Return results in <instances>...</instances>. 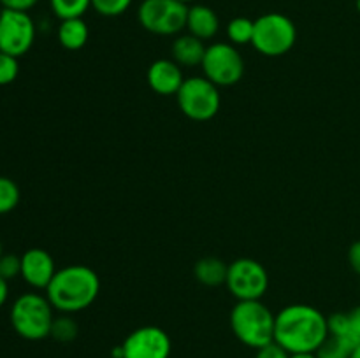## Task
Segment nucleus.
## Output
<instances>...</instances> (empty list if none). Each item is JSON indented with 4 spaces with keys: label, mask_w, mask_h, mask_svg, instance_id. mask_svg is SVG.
<instances>
[{
    "label": "nucleus",
    "mask_w": 360,
    "mask_h": 358,
    "mask_svg": "<svg viewBox=\"0 0 360 358\" xmlns=\"http://www.w3.org/2000/svg\"><path fill=\"white\" fill-rule=\"evenodd\" d=\"M35 42V23L28 13L2 11L0 16V51L21 58Z\"/></svg>",
    "instance_id": "9d476101"
},
{
    "label": "nucleus",
    "mask_w": 360,
    "mask_h": 358,
    "mask_svg": "<svg viewBox=\"0 0 360 358\" xmlns=\"http://www.w3.org/2000/svg\"><path fill=\"white\" fill-rule=\"evenodd\" d=\"M37 4H39V0H0V6H2V9L21 11V13H28V11L34 9Z\"/></svg>",
    "instance_id": "cd10ccee"
},
{
    "label": "nucleus",
    "mask_w": 360,
    "mask_h": 358,
    "mask_svg": "<svg viewBox=\"0 0 360 358\" xmlns=\"http://www.w3.org/2000/svg\"><path fill=\"white\" fill-rule=\"evenodd\" d=\"M255 358H290V353H288L287 350H283L280 344L271 343L267 344V346L257 350Z\"/></svg>",
    "instance_id": "bb28decb"
},
{
    "label": "nucleus",
    "mask_w": 360,
    "mask_h": 358,
    "mask_svg": "<svg viewBox=\"0 0 360 358\" xmlns=\"http://www.w3.org/2000/svg\"><path fill=\"white\" fill-rule=\"evenodd\" d=\"M348 262H350V267L354 269V272H357L360 276V241L354 242L348 249Z\"/></svg>",
    "instance_id": "c85d7f7f"
},
{
    "label": "nucleus",
    "mask_w": 360,
    "mask_h": 358,
    "mask_svg": "<svg viewBox=\"0 0 360 358\" xmlns=\"http://www.w3.org/2000/svg\"><path fill=\"white\" fill-rule=\"evenodd\" d=\"M253 32H255V20H250L246 16L232 18L227 25L229 42L234 46L252 44Z\"/></svg>",
    "instance_id": "a211bd4d"
},
{
    "label": "nucleus",
    "mask_w": 360,
    "mask_h": 358,
    "mask_svg": "<svg viewBox=\"0 0 360 358\" xmlns=\"http://www.w3.org/2000/svg\"><path fill=\"white\" fill-rule=\"evenodd\" d=\"M355 7H357V11L360 13V0H357V2H355Z\"/></svg>",
    "instance_id": "f704fd0d"
},
{
    "label": "nucleus",
    "mask_w": 360,
    "mask_h": 358,
    "mask_svg": "<svg viewBox=\"0 0 360 358\" xmlns=\"http://www.w3.org/2000/svg\"><path fill=\"white\" fill-rule=\"evenodd\" d=\"M55 274V260L46 249L32 248L21 255L20 277L34 290H46Z\"/></svg>",
    "instance_id": "f8f14e48"
},
{
    "label": "nucleus",
    "mask_w": 360,
    "mask_h": 358,
    "mask_svg": "<svg viewBox=\"0 0 360 358\" xmlns=\"http://www.w3.org/2000/svg\"><path fill=\"white\" fill-rule=\"evenodd\" d=\"M348 316H350L352 329H354L355 336H357V339L360 340V305H357L355 309H352V311L348 312Z\"/></svg>",
    "instance_id": "c756f323"
},
{
    "label": "nucleus",
    "mask_w": 360,
    "mask_h": 358,
    "mask_svg": "<svg viewBox=\"0 0 360 358\" xmlns=\"http://www.w3.org/2000/svg\"><path fill=\"white\" fill-rule=\"evenodd\" d=\"M227 270L229 265L224 260L217 258V256H204L193 267V276L204 286L217 288L225 284V281H227Z\"/></svg>",
    "instance_id": "f3484780"
},
{
    "label": "nucleus",
    "mask_w": 360,
    "mask_h": 358,
    "mask_svg": "<svg viewBox=\"0 0 360 358\" xmlns=\"http://www.w3.org/2000/svg\"><path fill=\"white\" fill-rule=\"evenodd\" d=\"M20 199V186L11 178L0 175V214H7L16 209Z\"/></svg>",
    "instance_id": "412c9836"
},
{
    "label": "nucleus",
    "mask_w": 360,
    "mask_h": 358,
    "mask_svg": "<svg viewBox=\"0 0 360 358\" xmlns=\"http://www.w3.org/2000/svg\"><path fill=\"white\" fill-rule=\"evenodd\" d=\"M134 0H91V7L104 18L122 16L129 7L132 6Z\"/></svg>",
    "instance_id": "b1692460"
},
{
    "label": "nucleus",
    "mask_w": 360,
    "mask_h": 358,
    "mask_svg": "<svg viewBox=\"0 0 360 358\" xmlns=\"http://www.w3.org/2000/svg\"><path fill=\"white\" fill-rule=\"evenodd\" d=\"M186 30L193 37L200 39V41H207V39L217 37V34L220 32V18L211 7L195 4V6L188 7Z\"/></svg>",
    "instance_id": "4468645a"
},
{
    "label": "nucleus",
    "mask_w": 360,
    "mask_h": 358,
    "mask_svg": "<svg viewBox=\"0 0 360 358\" xmlns=\"http://www.w3.org/2000/svg\"><path fill=\"white\" fill-rule=\"evenodd\" d=\"M276 314L260 300H243L232 307L231 329L236 339L245 346L260 350L274 343Z\"/></svg>",
    "instance_id": "7ed1b4c3"
},
{
    "label": "nucleus",
    "mask_w": 360,
    "mask_h": 358,
    "mask_svg": "<svg viewBox=\"0 0 360 358\" xmlns=\"http://www.w3.org/2000/svg\"><path fill=\"white\" fill-rule=\"evenodd\" d=\"M200 69L204 77L218 88H229L238 84L245 76V60L231 42H214L206 48Z\"/></svg>",
    "instance_id": "6e6552de"
},
{
    "label": "nucleus",
    "mask_w": 360,
    "mask_h": 358,
    "mask_svg": "<svg viewBox=\"0 0 360 358\" xmlns=\"http://www.w3.org/2000/svg\"><path fill=\"white\" fill-rule=\"evenodd\" d=\"M290 358H316L315 353H294Z\"/></svg>",
    "instance_id": "2f4dec72"
},
{
    "label": "nucleus",
    "mask_w": 360,
    "mask_h": 358,
    "mask_svg": "<svg viewBox=\"0 0 360 358\" xmlns=\"http://www.w3.org/2000/svg\"><path fill=\"white\" fill-rule=\"evenodd\" d=\"M4 255V251H2V242H0V256Z\"/></svg>",
    "instance_id": "c9c22d12"
},
{
    "label": "nucleus",
    "mask_w": 360,
    "mask_h": 358,
    "mask_svg": "<svg viewBox=\"0 0 360 358\" xmlns=\"http://www.w3.org/2000/svg\"><path fill=\"white\" fill-rule=\"evenodd\" d=\"M53 305L48 297L35 291L20 295L11 307V325L14 332L27 340H41L49 337L53 319Z\"/></svg>",
    "instance_id": "20e7f679"
},
{
    "label": "nucleus",
    "mask_w": 360,
    "mask_h": 358,
    "mask_svg": "<svg viewBox=\"0 0 360 358\" xmlns=\"http://www.w3.org/2000/svg\"><path fill=\"white\" fill-rule=\"evenodd\" d=\"M206 48L207 46H204V41L193 37L192 34L178 35L172 42V60L179 67H188V69L202 65Z\"/></svg>",
    "instance_id": "2eb2a0df"
},
{
    "label": "nucleus",
    "mask_w": 360,
    "mask_h": 358,
    "mask_svg": "<svg viewBox=\"0 0 360 358\" xmlns=\"http://www.w3.org/2000/svg\"><path fill=\"white\" fill-rule=\"evenodd\" d=\"M101 293V277L88 265H69L56 270L46 288V297L55 311L63 314L84 311Z\"/></svg>",
    "instance_id": "f03ea898"
},
{
    "label": "nucleus",
    "mask_w": 360,
    "mask_h": 358,
    "mask_svg": "<svg viewBox=\"0 0 360 358\" xmlns=\"http://www.w3.org/2000/svg\"><path fill=\"white\" fill-rule=\"evenodd\" d=\"M357 344L350 343L341 337L329 336L323 340L322 346L315 351L316 358H350Z\"/></svg>",
    "instance_id": "aec40b11"
},
{
    "label": "nucleus",
    "mask_w": 360,
    "mask_h": 358,
    "mask_svg": "<svg viewBox=\"0 0 360 358\" xmlns=\"http://www.w3.org/2000/svg\"><path fill=\"white\" fill-rule=\"evenodd\" d=\"M21 276V256L13 255V253H4L0 256V277L9 283L11 279H16Z\"/></svg>",
    "instance_id": "a878e982"
},
{
    "label": "nucleus",
    "mask_w": 360,
    "mask_h": 358,
    "mask_svg": "<svg viewBox=\"0 0 360 358\" xmlns=\"http://www.w3.org/2000/svg\"><path fill=\"white\" fill-rule=\"evenodd\" d=\"M49 7L60 21L72 20L84 16L91 7V0H49Z\"/></svg>",
    "instance_id": "6ab92c4d"
},
{
    "label": "nucleus",
    "mask_w": 360,
    "mask_h": 358,
    "mask_svg": "<svg viewBox=\"0 0 360 358\" xmlns=\"http://www.w3.org/2000/svg\"><path fill=\"white\" fill-rule=\"evenodd\" d=\"M188 6L179 0H143L137 20L146 32L155 35H179L186 28Z\"/></svg>",
    "instance_id": "0eeeda50"
},
{
    "label": "nucleus",
    "mask_w": 360,
    "mask_h": 358,
    "mask_svg": "<svg viewBox=\"0 0 360 358\" xmlns=\"http://www.w3.org/2000/svg\"><path fill=\"white\" fill-rule=\"evenodd\" d=\"M350 358H360V344H357V347H355L354 353H352Z\"/></svg>",
    "instance_id": "473e14b6"
},
{
    "label": "nucleus",
    "mask_w": 360,
    "mask_h": 358,
    "mask_svg": "<svg viewBox=\"0 0 360 358\" xmlns=\"http://www.w3.org/2000/svg\"><path fill=\"white\" fill-rule=\"evenodd\" d=\"M2 11H4V9H2V6H0V16H2Z\"/></svg>",
    "instance_id": "e433bc0d"
},
{
    "label": "nucleus",
    "mask_w": 360,
    "mask_h": 358,
    "mask_svg": "<svg viewBox=\"0 0 360 358\" xmlns=\"http://www.w3.org/2000/svg\"><path fill=\"white\" fill-rule=\"evenodd\" d=\"M327 325H329V336H336L341 337V339L350 340V343L354 344H360L354 329H352L348 312H336V314H330L329 318H327Z\"/></svg>",
    "instance_id": "4be33fe9"
},
{
    "label": "nucleus",
    "mask_w": 360,
    "mask_h": 358,
    "mask_svg": "<svg viewBox=\"0 0 360 358\" xmlns=\"http://www.w3.org/2000/svg\"><path fill=\"white\" fill-rule=\"evenodd\" d=\"M123 358H169L172 343L160 326H139L125 337L122 344Z\"/></svg>",
    "instance_id": "9b49d317"
},
{
    "label": "nucleus",
    "mask_w": 360,
    "mask_h": 358,
    "mask_svg": "<svg viewBox=\"0 0 360 358\" xmlns=\"http://www.w3.org/2000/svg\"><path fill=\"white\" fill-rule=\"evenodd\" d=\"M60 46L69 51H77L84 48L90 39V28L83 18H72V20L60 21L58 30H56Z\"/></svg>",
    "instance_id": "dca6fc26"
},
{
    "label": "nucleus",
    "mask_w": 360,
    "mask_h": 358,
    "mask_svg": "<svg viewBox=\"0 0 360 358\" xmlns=\"http://www.w3.org/2000/svg\"><path fill=\"white\" fill-rule=\"evenodd\" d=\"M225 286L238 302L260 300L269 288V274L257 260L238 258L229 263Z\"/></svg>",
    "instance_id": "1a4fd4ad"
},
{
    "label": "nucleus",
    "mask_w": 360,
    "mask_h": 358,
    "mask_svg": "<svg viewBox=\"0 0 360 358\" xmlns=\"http://www.w3.org/2000/svg\"><path fill=\"white\" fill-rule=\"evenodd\" d=\"M7 297H9V284H7V281L4 277H0V307L6 304Z\"/></svg>",
    "instance_id": "7c9ffc66"
},
{
    "label": "nucleus",
    "mask_w": 360,
    "mask_h": 358,
    "mask_svg": "<svg viewBox=\"0 0 360 358\" xmlns=\"http://www.w3.org/2000/svg\"><path fill=\"white\" fill-rule=\"evenodd\" d=\"M148 86L158 95H176L181 88L183 70L174 60H157L148 67L146 72Z\"/></svg>",
    "instance_id": "ddd939ff"
},
{
    "label": "nucleus",
    "mask_w": 360,
    "mask_h": 358,
    "mask_svg": "<svg viewBox=\"0 0 360 358\" xmlns=\"http://www.w3.org/2000/svg\"><path fill=\"white\" fill-rule=\"evenodd\" d=\"M179 109L192 121H210L221 105L220 88L204 76L186 77L176 93Z\"/></svg>",
    "instance_id": "423d86ee"
},
{
    "label": "nucleus",
    "mask_w": 360,
    "mask_h": 358,
    "mask_svg": "<svg viewBox=\"0 0 360 358\" xmlns=\"http://www.w3.org/2000/svg\"><path fill=\"white\" fill-rule=\"evenodd\" d=\"M18 74H20V63L16 56L0 51V86L14 83Z\"/></svg>",
    "instance_id": "393cba45"
},
{
    "label": "nucleus",
    "mask_w": 360,
    "mask_h": 358,
    "mask_svg": "<svg viewBox=\"0 0 360 358\" xmlns=\"http://www.w3.org/2000/svg\"><path fill=\"white\" fill-rule=\"evenodd\" d=\"M297 41L294 21L281 13H266L255 20L252 46L264 56L278 58L290 51Z\"/></svg>",
    "instance_id": "39448f33"
},
{
    "label": "nucleus",
    "mask_w": 360,
    "mask_h": 358,
    "mask_svg": "<svg viewBox=\"0 0 360 358\" xmlns=\"http://www.w3.org/2000/svg\"><path fill=\"white\" fill-rule=\"evenodd\" d=\"M329 337L327 316L308 304H290L276 314L274 343L288 353H315Z\"/></svg>",
    "instance_id": "f257e3e1"
},
{
    "label": "nucleus",
    "mask_w": 360,
    "mask_h": 358,
    "mask_svg": "<svg viewBox=\"0 0 360 358\" xmlns=\"http://www.w3.org/2000/svg\"><path fill=\"white\" fill-rule=\"evenodd\" d=\"M77 332H79L77 323L70 318V314H62L53 319L49 337H53L58 343H72L77 337Z\"/></svg>",
    "instance_id": "5701e85b"
},
{
    "label": "nucleus",
    "mask_w": 360,
    "mask_h": 358,
    "mask_svg": "<svg viewBox=\"0 0 360 358\" xmlns=\"http://www.w3.org/2000/svg\"><path fill=\"white\" fill-rule=\"evenodd\" d=\"M179 2H183V4H190V2H195V0H179Z\"/></svg>",
    "instance_id": "72a5a7b5"
}]
</instances>
